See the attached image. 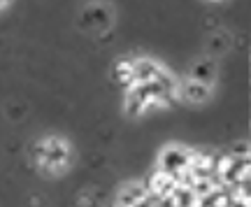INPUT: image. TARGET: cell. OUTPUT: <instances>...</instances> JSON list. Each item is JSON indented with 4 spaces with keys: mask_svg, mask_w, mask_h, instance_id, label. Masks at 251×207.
I'll return each mask as SVG.
<instances>
[{
    "mask_svg": "<svg viewBox=\"0 0 251 207\" xmlns=\"http://www.w3.org/2000/svg\"><path fill=\"white\" fill-rule=\"evenodd\" d=\"M158 75V68L151 63V61H137L133 63V81L135 84H149V81L156 79Z\"/></svg>",
    "mask_w": 251,
    "mask_h": 207,
    "instance_id": "2",
    "label": "cell"
},
{
    "mask_svg": "<svg viewBox=\"0 0 251 207\" xmlns=\"http://www.w3.org/2000/svg\"><path fill=\"white\" fill-rule=\"evenodd\" d=\"M119 207H121V205H119Z\"/></svg>",
    "mask_w": 251,
    "mask_h": 207,
    "instance_id": "7",
    "label": "cell"
},
{
    "mask_svg": "<svg viewBox=\"0 0 251 207\" xmlns=\"http://www.w3.org/2000/svg\"><path fill=\"white\" fill-rule=\"evenodd\" d=\"M117 77L124 86H133V61H121L117 65Z\"/></svg>",
    "mask_w": 251,
    "mask_h": 207,
    "instance_id": "5",
    "label": "cell"
},
{
    "mask_svg": "<svg viewBox=\"0 0 251 207\" xmlns=\"http://www.w3.org/2000/svg\"><path fill=\"white\" fill-rule=\"evenodd\" d=\"M0 7H2V2H0Z\"/></svg>",
    "mask_w": 251,
    "mask_h": 207,
    "instance_id": "6",
    "label": "cell"
},
{
    "mask_svg": "<svg viewBox=\"0 0 251 207\" xmlns=\"http://www.w3.org/2000/svg\"><path fill=\"white\" fill-rule=\"evenodd\" d=\"M184 96H186L188 100H205L207 96H209V91H207L205 84H200V81H188L186 86H184Z\"/></svg>",
    "mask_w": 251,
    "mask_h": 207,
    "instance_id": "4",
    "label": "cell"
},
{
    "mask_svg": "<svg viewBox=\"0 0 251 207\" xmlns=\"http://www.w3.org/2000/svg\"><path fill=\"white\" fill-rule=\"evenodd\" d=\"M188 158H191V152L181 149V147H168L161 156V170L168 172L177 181V177L188 168Z\"/></svg>",
    "mask_w": 251,
    "mask_h": 207,
    "instance_id": "1",
    "label": "cell"
},
{
    "mask_svg": "<svg viewBox=\"0 0 251 207\" xmlns=\"http://www.w3.org/2000/svg\"><path fill=\"white\" fill-rule=\"evenodd\" d=\"M144 196H147V189L144 186H137V184H128L121 196H119V205L121 207H135L137 203H142Z\"/></svg>",
    "mask_w": 251,
    "mask_h": 207,
    "instance_id": "3",
    "label": "cell"
}]
</instances>
